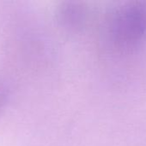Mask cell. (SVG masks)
Listing matches in <instances>:
<instances>
[{"label":"cell","instance_id":"cell-1","mask_svg":"<svg viewBox=\"0 0 146 146\" xmlns=\"http://www.w3.org/2000/svg\"><path fill=\"white\" fill-rule=\"evenodd\" d=\"M114 34L125 47L134 48L146 39V5L132 4L118 13Z\"/></svg>","mask_w":146,"mask_h":146}]
</instances>
